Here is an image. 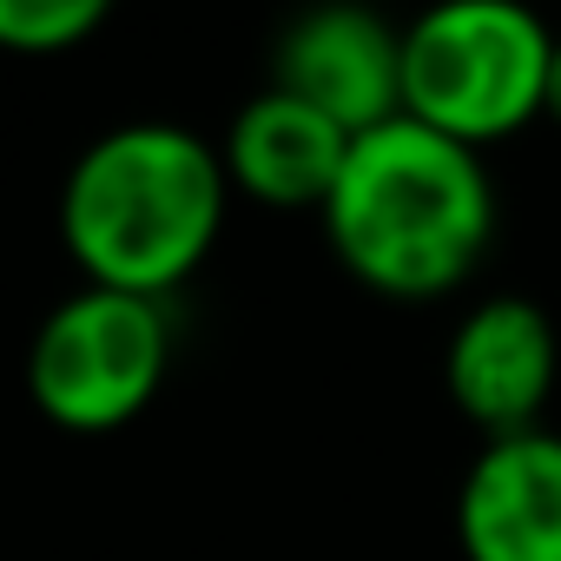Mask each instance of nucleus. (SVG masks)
I'll return each mask as SVG.
<instances>
[{
	"instance_id": "obj_1",
	"label": "nucleus",
	"mask_w": 561,
	"mask_h": 561,
	"mask_svg": "<svg viewBox=\"0 0 561 561\" xmlns=\"http://www.w3.org/2000/svg\"><path fill=\"white\" fill-rule=\"evenodd\" d=\"M318 218L357 285L430 305L469 285L482 264L495 238V185L482 152L397 113L351 139Z\"/></svg>"
},
{
	"instance_id": "obj_2",
	"label": "nucleus",
	"mask_w": 561,
	"mask_h": 561,
	"mask_svg": "<svg viewBox=\"0 0 561 561\" xmlns=\"http://www.w3.org/2000/svg\"><path fill=\"white\" fill-rule=\"evenodd\" d=\"M231 211L218 146L172 119L100 133L60 185V244L87 285L165 305L211 257Z\"/></svg>"
},
{
	"instance_id": "obj_3",
	"label": "nucleus",
	"mask_w": 561,
	"mask_h": 561,
	"mask_svg": "<svg viewBox=\"0 0 561 561\" xmlns=\"http://www.w3.org/2000/svg\"><path fill=\"white\" fill-rule=\"evenodd\" d=\"M554 27L522 0H443L403 27V119L482 152L541 119Z\"/></svg>"
},
{
	"instance_id": "obj_4",
	"label": "nucleus",
	"mask_w": 561,
	"mask_h": 561,
	"mask_svg": "<svg viewBox=\"0 0 561 561\" xmlns=\"http://www.w3.org/2000/svg\"><path fill=\"white\" fill-rule=\"evenodd\" d=\"M165 364H172L165 305L80 285L41 318L27 344V397L67 436H113L159 397Z\"/></svg>"
},
{
	"instance_id": "obj_5",
	"label": "nucleus",
	"mask_w": 561,
	"mask_h": 561,
	"mask_svg": "<svg viewBox=\"0 0 561 561\" xmlns=\"http://www.w3.org/2000/svg\"><path fill=\"white\" fill-rule=\"evenodd\" d=\"M554 377H561V337L535 298H508V291L482 298L476 311L456 318L443 344V390L482 443L541 430Z\"/></svg>"
},
{
	"instance_id": "obj_6",
	"label": "nucleus",
	"mask_w": 561,
	"mask_h": 561,
	"mask_svg": "<svg viewBox=\"0 0 561 561\" xmlns=\"http://www.w3.org/2000/svg\"><path fill=\"white\" fill-rule=\"evenodd\" d=\"M271 93H291L351 139L403 113V34L370 8H311L271 41Z\"/></svg>"
},
{
	"instance_id": "obj_7",
	"label": "nucleus",
	"mask_w": 561,
	"mask_h": 561,
	"mask_svg": "<svg viewBox=\"0 0 561 561\" xmlns=\"http://www.w3.org/2000/svg\"><path fill=\"white\" fill-rule=\"evenodd\" d=\"M462 561H561V436L522 430L476 449L456 482Z\"/></svg>"
},
{
	"instance_id": "obj_8",
	"label": "nucleus",
	"mask_w": 561,
	"mask_h": 561,
	"mask_svg": "<svg viewBox=\"0 0 561 561\" xmlns=\"http://www.w3.org/2000/svg\"><path fill=\"white\" fill-rule=\"evenodd\" d=\"M344 152H351L344 126H331L324 113H311L291 93L264 87L231 113L218 165H225L231 192H244L271 211H324V198L344 172Z\"/></svg>"
},
{
	"instance_id": "obj_9",
	"label": "nucleus",
	"mask_w": 561,
	"mask_h": 561,
	"mask_svg": "<svg viewBox=\"0 0 561 561\" xmlns=\"http://www.w3.org/2000/svg\"><path fill=\"white\" fill-rule=\"evenodd\" d=\"M106 27L100 0H0V54H73Z\"/></svg>"
},
{
	"instance_id": "obj_10",
	"label": "nucleus",
	"mask_w": 561,
	"mask_h": 561,
	"mask_svg": "<svg viewBox=\"0 0 561 561\" xmlns=\"http://www.w3.org/2000/svg\"><path fill=\"white\" fill-rule=\"evenodd\" d=\"M541 119L561 126V34H554V54H548V87H541Z\"/></svg>"
}]
</instances>
